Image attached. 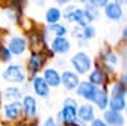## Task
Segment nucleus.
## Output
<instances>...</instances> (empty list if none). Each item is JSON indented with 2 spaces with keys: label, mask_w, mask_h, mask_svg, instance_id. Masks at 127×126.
Returning a JSON list of instances; mask_svg holds the SVG:
<instances>
[{
  "label": "nucleus",
  "mask_w": 127,
  "mask_h": 126,
  "mask_svg": "<svg viewBox=\"0 0 127 126\" xmlns=\"http://www.w3.org/2000/svg\"><path fill=\"white\" fill-rule=\"evenodd\" d=\"M61 83L64 85V88L66 91H74L78 86V83H80L78 74L74 73V71H69V70L64 71L62 76H61Z\"/></svg>",
  "instance_id": "9d476101"
},
{
  "label": "nucleus",
  "mask_w": 127,
  "mask_h": 126,
  "mask_svg": "<svg viewBox=\"0 0 127 126\" xmlns=\"http://www.w3.org/2000/svg\"><path fill=\"white\" fill-rule=\"evenodd\" d=\"M43 126H59V125H58V122H56L53 117H49V119L44 122V125Z\"/></svg>",
  "instance_id": "c756f323"
},
{
  "label": "nucleus",
  "mask_w": 127,
  "mask_h": 126,
  "mask_svg": "<svg viewBox=\"0 0 127 126\" xmlns=\"http://www.w3.org/2000/svg\"><path fill=\"white\" fill-rule=\"evenodd\" d=\"M50 33H53L55 36H66V27L62 25V24H52V25H49V28H47Z\"/></svg>",
  "instance_id": "a878e982"
},
{
  "label": "nucleus",
  "mask_w": 127,
  "mask_h": 126,
  "mask_svg": "<svg viewBox=\"0 0 127 126\" xmlns=\"http://www.w3.org/2000/svg\"><path fill=\"white\" fill-rule=\"evenodd\" d=\"M22 111H24V116H25V120H32L37 117V101L35 98L31 95H25L22 98Z\"/></svg>",
  "instance_id": "423d86ee"
},
{
  "label": "nucleus",
  "mask_w": 127,
  "mask_h": 126,
  "mask_svg": "<svg viewBox=\"0 0 127 126\" xmlns=\"http://www.w3.org/2000/svg\"><path fill=\"white\" fill-rule=\"evenodd\" d=\"M126 85L124 83H121V82H117V83H114V86H112V89H111V94L112 96H126Z\"/></svg>",
  "instance_id": "393cba45"
},
{
  "label": "nucleus",
  "mask_w": 127,
  "mask_h": 126,
  "mask_svg": "<svg viewBox=\"0 0 127 126\" xmlns=\"http://www.w3.org/2000/svg\"><path fill=\"white\" fill-rule=\"evenodd\" d=\"M105 16L108 19H112V21H120L123 18V9H121V4L115 3V1H108L105 6Z\"/></svg>",
  "instance_id": "9b49d317"
},
{
  "label": "nucleus",
  "mask_w": 127,
  "mask_h": 126,
  "mask_svg": "<svg viewBox=\"0 0 127 126\" xmlns=\"http://www.w3.org/2000/svg\"><path fill=\"white\" fill-rule=\"evenodd\" d=\"M83 13H84V16H86V19L89 21V24H90V22H93L95 19H97V18H99L97 7L92 6V4H86V7L83 9Z\"/></svg>",
  "instance_id": "412c9836"
},
{
  "label": "nucleus",
  "mask_w": 127,
  "mask_h": 126,
  "mask_svg": "<svg viewBox=\"0 0 127 126\" xmlns=\"http://www.w3.org/2000/svg\"><path fill=\"white\" fill-rule=\"evenodd\" d=\"M103 122L108 126H123L124 125V117L121 116L120 111H114V110H108L103 114Z\"/></svg>",
  "instance_id": "2eb2a0df"
},
{
  "label": "nucleus",
  "mask_w": 127,
  "mask_h": 126,
  "mask_svg": "<svg viewBox=\"0 0 127 126\" xmlns=\"http://www.w3.org/2000/svg\"><path fill=\"white\" fill-rule=\"evenodd\" d=\"M3 79L10 83H24L25 80V71L21 65L18 64H10L4 71H3Z\"/></svg>",
  "instance_id": "20e7f679"
},
{
  "label": "nucleus",
  "mask_w": 127,
  "mask_h": 126,
  "mask_svg": "<svg viewBox=\"0 0 127 126\" xmlns=\"http://www.w3.org/2000/svg\"><path fill=\"white\" fill-rule=\"evenodd\" d=\"M102 61H103L105 64H109V65H112V67H114L115 64L118 63V58H117V55H115L111 49H106V51H105V54L102 55Z\"/></svg>",
  "instance_id": "b1692460"
},
{
  "label": "nucleus",
  "mask_w": 127,
  "mask_h": 126,
  "mask_svg": "<svg viewBox=\"0 0 127 126\" xmlns=\"http://www.w3.org/2000/svg\"><path fill=\"white\" fill-rule=\"evenodd\" d=\"M32 1H34V3H35V4H38V6H43V4H44V1H46V0H32Z\"/></svg>",
  "instance_id": "2f4dec72"
},
{
  "label": "nucleus",
  "mask_w": 127,
  "mask_h": 126,
  "mask_svg": "<svg viewBox=\"0 0 127 126\" xmlns=\"http://www.w3.org/2000/svg\"><path fill=\"white\" fill-rule=\"evenodd\" d=\"M21 113H22V105H21V102L18 99H15V101H12V102L4 105V117L7 120H10V122L19 120Z\"/></svg>",
  "instance_id": "6e6552de"
},
{
  "label": "nucleus",
  "mask_w": 127,
  "mask_h": 126,
  "mask_svg": "<svg viewBox=\"0 0 127 126\" xmlns=\"http://www.w3.org/2000/svg\"><path fill=\"white\" fill-rule=\"evenodd\" d=\"M64 126H83V125H80V123H77V122H74V123H65Z\"/></svg>",
  "instance_id": "72a5a7b5"
},
{
  "label": "nucleus",
  "mask_w": 127,
  "mask_h": 126,
  "mask_svg": "<svg viewBox=\"0 0 127 126\" xmlns=\"http://www.w3.org/2000/svg\"><path fill=\"white\" fill-rule=\"evenodd\" d=\"M55 1H56L58 4H68L71 0H55Z\"/></svg>",
  "instance_id": "7c9ffc66"
},
{
  "label": "nucleus",
  "mask_w": 127,
  "mask_h": 126,
  "mask_svg": "<svg viewBox=\"0 0 127 126\" xmlns=\"http://www.w3.org/2000/svg\"><path fill=\"white\" fill-rule=\"evenodd\" d=\"M16 126H28V122H19Z\"/></svg>",
  "instance_id": "f704fd0d"
},
{
  "label": "nucleus",
  "mask_w": 127,
  "mask_h": 126,
  "mask_svg": "<svg viewBox=\"0 0 127 126\" xmlns=\"http://www.w3.org/2000/svg\"><path fill=\"white\" fill-rule=\"evenodd\" d=\"M43 79L50 88H58L61 85V74L56 71V68H46L43 71Z\"/></svg>",
  "instance_id": "f3484780"
},
{
  "label": "nucleus",
  "mask_w": 127,
  "mask_h": 126,
  "mask_svg": "<svg viewBox=\"0 0 127 126\" xmlns=\"http://www.w3.org/2000/svg\"><path fill=\"white\" fill-rule=\"evenodd\" d=\"M3 96L6 98V99H19L22 94H21V89H18V88H15V86H10V88H6L4 89V92H3Z\"/></svg>",
  "instance_id": "4be33fe9"
},
{
  "label": "nucleus",
  "mask_w": 127,
  "mask_h": 126,
  "mask_svg": "<svg viewBox=\"0 0 127 126\" xmlns=\"http://www.w3.org/2000/svg\"><path fill=\"white\" fill-rule=\"evenodd\" d=\"M0 48H1V42H0Z\"/></svg>",
  "instance_id": "e433bc0d"
},
{
  "label": "nucleus",
  "mask_w": 127,
  "mask_h": 126,
  "mask_svg": "<svg viewBox=\"0 0 127 126\" xmlns=\"http://www.w3.org/2000/svg\"><path fill=\"white\" fill-rule=\"evenodd\" d=\"M71 64L77 74H87L92 68V60L86 52H77L71 58Z\"/></svg>",
  "instance_id": "7ed1b4c3"
},
{
  "label": "nucleus",
  "mask_w": 127,
  "mask_h": 126,
  "mask_svg": "<svg viewBox=\"0 0 127 126\" xmlns=\"http://www.w3.org/2000/svg\"><path fill=\"white\" fill-rule=\"evenodd\" d=\"M53 58V51H47L46 48H43V49H40V51H32L31 55H30V58H28V64H27V67H28V74L34 77L43 67H44V64L47 61V58Z\"/></svg>",
  "instance_id": "f257e3e1"
},
{
  "label": "nucleus",
  "mask_w": 127,
  "mask_h": 126,
  "mask_svg": "<svg viewBox=\"0 0 127 126\" xmlns=\"http://www.w3.org/2000/svg\"><path fill=\"white\" fill-rule=\"evenodd\" d=\"M58 122L61 125L77 122V101L72 98H66L64 101L62 110L58 113Z\"/></svg>",
  "instance_id": "f03ea898"
},
{
  "label": "nucleus",
  "mask_w": 127,
  "mask_h": 126,
  "mask_svg": "<svg viewBox=\"0 0 127 126\" xmlns=\"http://www.w3.org/2000/svg\"><path fill=\"white\" fill-rule=\"evenodd\" d=\"M87 1H89V4H92L95 7H103L109 0H87Z\"/></svg>",
  "instance_id": "cd10ccee"
},
{
  "label": "nucleus",
  "mask_w": 127,
  "mask_h": 126,
  "mask_svg": "<svg viewBox=\"0 0 127 126\" xmlns=\"http://www.w3.org/2000/svg\"><path fill=\"white\" fill-rule=\"evenodd\" d=\"M69 49H71V43H69V40L65 36H56L52 40V51H53V54L64 55V54L69 52Z\"/></svg>",
  "instance_id": "f8f14e48"
},
{
  "label": "nucleus",
  "mask_w": 127,
  "mask_h": 126,
  "mask_svg": "<svg viewBox=\"0 0 127 126\" xmlns=\"http://www.w3.org/2000/svg\"><path fill=\"white\" fill-rule=\"evenodd\" d=\"M90 126H108L102 119H93L92 122H90Z\"/></svg>",
  "instance_id": "c85d7f7f"
},
{
  "label": "nucleus",
  "mask_w": 127,
  "mask_h": 126,
  "mask_svg": "<svg viewBox=\"0 0 127 126\" xmlns=\"http://www.w3.org/2000/svg\"><path fill=\"white\" fill-rule=\"evenodd\" d=\"M109 110H114V111H124L126 110V99L124 96H112L109 101Z\"/></svg>",
  "instance_id": "aec40b11"
},
{
  "label": "nucleus",
  "mask_w": 127,
  "mask_h": 126,
  "mask_svg": "<svg viewBox=\"0 0 127 126\" xmlns=\"http://www.w3.org/2000/svg\"><path fill=\"white\" fill-rule=\"evenodd\" d=\"M92 101L97 105V108L105 110V108L108 107V94H106V89H100V88L97 86Z\"/></svg>",
  "instance_id": "a211bd4d"
},
{
  "label": "nucleus",
  "mask_w": 127,
  "mask_h": 126,
  "mask_svg": "<svg viewBox=\"0 0 127 126\" xmlns=\"http://www.w3.org/2000/svg\"><path fill=\"white\" fill-rule=\"evenodd\" d=\"M0 60L3 63H10L12 61V54L7 49V46H3L1 45V48H0Z\"/></svg>",
  "instance_id": "bb28decb"
},
{
  "label": "nucleus",
  "mask_w": 127,
  "mask_h": 126,
  "mask_svg": "<svg viewBox=\"0 0 127 126\" xmlns=\"http://www.w3.org/2000/svg\"><path fill=\"white\" fill-rule=\"evenodd\" d=\"M64 16L69 22H75L78 27H86L89 24V21L86 19V16L83 13V9H78V7H74V6H68L64 12Z\"/></svg>",
  "instance_id": "39448f33"
},
{
  "label": "nucleus",
  "mask_w": 127,
  "mask_h": 126,
  "mask_svg": "<svg viewBox=\"0 0 127 126\" xmlns=\"http://www.w3.org/2000/svg\"><path fill=\"white\" fill-rule=\"evenodd\" d=\"M95 119V110L90 104H83L77 108V120L81 123H90Z\"/></svg>",
  "instance_id": "ddd939ff"
},
{
  "label": "nucleus",
  "mask_w": 127,
  "mask_h": 126,
  "mask_svg": "<svg viewBox=\"0 0 127 126\" xmlns=\"http://www.w3.org/2000/svg\"><path fill=\"white\" fill-rule=\"evenodd\" d=\"M7 49L10 51L12 55H22L25 51H27V40L21 36H12L9 39V43H7Z\"/></svg>",
  "instance_id": "0eeeda50"
},
{
  "label": "nucleus",
  "mask_w": 127,
  "mask_h": 126,
  "mask_svg": "<svg viewBox=\"0 0 127 126\" xmlns=\"http://www.w3.org/2000/svg\"><path fill=\"white\" fill-rule=\"evenodd\" d=\"M77 3H87V0H75Z\"/></svg>",
  "instance_id": "c9c22d12"
},
{
  "label": "nucleus",
  "mask_w": 127,
  "mask_h": 126,
  "mask_svg": "<svg viewBox=\"0 0 127 126\" xmlns=\"http://www.w3.org/2000/svg\"><path fill=\"white\" fill-rule=\"evenodd\" d=\"M61 16H62V12H61L58 7H49V9L46 10V15H44L47 25H52V24L59 22Z\"/></svg>",
  "instance_id": "6ab92c4d"
},
{
  "label": "nucleus",
  "mask_w": 127,
  "mask_h": 126,
  "mask_svg": "<svg viewBox=\"0 0 127 126\" xmlns=\"http://www.w3.org/2000/svg\"><path fill=\"white\" fill-rule=\"evenodd\" d=\"M32 89H34L35 95L40 98H47L50 94V86L46 83V80L43 77H40L37 74L32 77Z\"/></svg>",
  "instance_id": "1a4fd4ad"
},
{
  "label": "nucleus",
  "mask_w": 127,
  "mask_h": 126,
  "mask_svg": "<svg viewBox=\"0 0 127 126\" xmlns=\"http://www.w3.org/2000/svg\"><path fill=\"white\" fill-rule=\"evenodd\" d=\"M28 126H38V123H37V120H35V119H32L31 122H28Z\"/></svg>",
  "instance_id": "473e14b6"
},
{
  "label": "nucleus",
  "mask_w": 127,
  "mask_h": 126,
  "mask_svg": "<svg viewBox=\"0 0 127 126\" xmlns=\"http://www.w3.org/2000/svg\"><path fill=\"white\" fill-rule=\"evenodd\" d=\"M96 88H97V86H95V85L90 83V82H80L75 89H77V94L80 95L81 98H84V99H87V101H92Z\"/></svg>",
  "instance_id": "4468645a"
},
{
  "label": "nucleus",
  "mask_w": 127,
  "mask_h": 126,
  "mask_svg": "<svg viewBox=\"0 0 127 126\" xmlns=\"http://www.w3.org/2000/svg\"><path fill=\"white\" fill-rule=\"evenodd\" d=\"M96 34L95 27H92L90 24H87L86 27H81V40L87 42V40H92Z\"/></svg>",
  "instance_id": "5701e85b"
},
{
  "label": "nucleus",
  "mask_w": 127,
  "mask_h": 126,
  "mask_svg": "<svg viewBox=\"0 0 127 126\" xmlns=\"http://www.w3.org/2000/svg\"><path fill=\"white\" fill-rule=\"evenodd\" d=\"M89 82L93 83L95 86H106L108 83V76L105 74V71L100 68V67H96V70H93L89 76Z\"/></svg>",
  "instance_id": "dca6fc26"
}]
</instances>
